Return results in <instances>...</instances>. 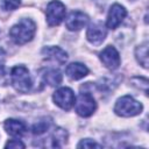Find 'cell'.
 <instances>
[{"label":"cell","instance_id":"5bb4252c","mask_svg":"<svg viewBox=\"0 0 149 149\" xmlns=\"http://www.w3.org/2000/svg\"><path fill=\"white\" fill-rule=\"evenodd\" d=\"M43 80L50 86H57L62 83V73L56 69H49L44 72Z\"/></svg>","mask_w":149,"mask_h":149},{"label":"cell","instance_id":"ba28073f","mask_svg":"<svg viewBox=\"0 0 149 149\" xmlns=\"http://www.w3.org/2000/svg\"><path fill=\"white\" fill-rule=\"evenodd\" d=\"M126 15H127L126 8L119 3H114L108 12L107 20H106V27L109 29L118 28L123 21V19L126 17Z\"/></svg>","mask_w":149,"mask_h":149},{"label":"cell","instance_id":"5b68a950","mask_svg":"<svg viewBox=\"0 0 149 149\" xmlns=\"http://www.w3.org/2000/svg\"><path fill=\"white\" fill-rule=\"evenodd\" d=\"M45 15L47 22L50 27L58 26L65 17V6L58 0H52L47 6Z\"/></svg>","mask_w":149,"mask_h":149},{"label":"cell","instance_id":"8992f818","mask_svg":"<svg viewBox=\"0 0 149 149\" xmlns=\"http://www.w3.org/2000/svg\"><path fill=\"white\" fill-rule=\"evenodd\" d=\"M52 99H54L55 104L58 107H61L62 109H64V111H70L73 107L74 101H76L74 93L69 87H61V88H58L54 93Z\"/></svg>","mask_w":149,"mask_h":149},{"label":"cell","instance_id":"ac0fdd59","mask_svg":"<svg viewBox=\"0 0 149 149\" xmlns=\"http://www.w3.org/2000/svg\"><path fill=\"white\" fill-rule=\"evenodd\" d=\"M20 0H0V8L2 10H14L20 6Z\"/></svg>","mask_w":149,"mask_h":149},{"label":"cell","instance_id":"8fae6325","mask_svg":"<svg viewBox=\"0 0 149 149\" xmlns=\"http://www.w3.org/2000/svg\"><path fill=\"white\" fill-rule=\"evenodd\" d=\"M42 55L45 59L63 65L68 61V54L59 47H45L42 50Z\"/></svg>","mask_w":149,"mask_h":149},{"label":"cell","instance_id":"52a82bcc","mask_svg":"<svg viewBox=\"0 0 149 149\" xmlns=\"http://www.w3.org/2000/svg\"><path fill=\"white\" fill-rule=\"evenodd\" d=\"M99 58L101 61V63L109 70H115L119 68L120 65V55L118 52V50L112 47V45H107L100 54H99Z\"/></svg>","mask_w":149,"mask_h":149},{"label":"cell","instance_id":"3957f363","mask_svg":"<svg viewBox=\"0 0 149 149\" xmlns=\"http://www.w3.org/2000/svg\"><path fill=\"white\" fill-rule=\"evenodd\" d=\"M142 104L135 100L130 95H123L119 98L115 102L114 106V112L123 118H129V116H135L142 112Z\"/></svg>","mask_w":149,"mask_h":149},{"label":"cell","instance_id":"9a60e30c","mask_svg":"<svg viewBox=\"0 0 149 149\" xmlns=\"http://www.w3.org/2000/svg\"><path fill=\"white\" fill-rule=\"evenodd\" d=\"M66 139H68V133L62 129V128H56L52 133V136H51V147H56V148H61L65 144L66 142Z\"/></svg>","mask_w":149,"mask_h":149},{"label":"cell","instance_id":"e0dca14e","mask_svg":"<svg viewBox=\"0 0 149 149\" xmlns=\"http://www.w3.org/2000/svg\"><path fill=\"white\" fill-rule=\"evenodd\" d=\"M51 125V121L49 119H43V120H40L37 121L33 128H31V132L34 135H37V136H41L42 134H44L45 132H48L49 127Z\"/></svg>","mask_w":149,"mask_h":149},{"label":"cell","instance_id":"7a4b0ae2","mask_svg":"<svg viewBox=\"0 0 149 149\" xmlns=\"http://www.w3.org/2000/svg\"><path fill=\"white\" fill-rule=\"evenodd\" d=\"M10 83L20 93H28L33 86L29 71L23 65H16L10 70Z\"/></svg>","mask_w":149,"mask_h":149},{"label":"cell","instance_id":"44dd1931","mask_svg":"<svg viewBox=\"0 0 149 149\" xmlns=\"http://www.w3.org/2000/svg\"><path fill=\"white\" fill-rule=\"evenodd\" d=\"M5 62H6V52L2 48H0V70L3 68Z\"/></svg>","mask_w":149,"mask_h":149},{"label":"cell","instance_id":"4fadbf2b","mask_svg":"<svg viewBox=\"0 0 149 149\" xmlns=\"http://www.w3.org/2000/svg\"><path fill=\"white\" fill-rule=\"evenodd\" d=\"M65 73L70 79L78 80V79H81L85 76H87L88 69L81 63H71V64H69L66 66Z\"/></svg>","mask_w":149,"mask_h":149},{"label":"cell","instance_id":"30bf717a","mask_svg":"<svg viewBox=\"0 0 149 149\" xmlns=\"http://www.w3.org/2000/svg\"><path fill=\"white\" fill-rule=\"evenodd\" d=\"M106 35H107V30L101 22L92 23L87 28V31H86L87 41L90 43H92L93 45H100L104 42Z\"/></svg>","mask_w":149,"mask_h":149},{"label":"cell","instance_id":"277c9868","mask_svg":"<svg viewBox=\"0 0 149 149\" xmlns=\"http://www.w3.org/2000/svg\"><path fill=\"white\" fill-rule=\"evenodd\" d=\"M74 106L77 114L83 118H87L92 115L97 109V102L93 95L88 92H81L78 95L77 101H74Z\"/></svg>","mask_w":149,"mask_h":149},{"label":"cell","instance_id":"d6986e66","mask_svg":"<svg viewBox=\"0 0 149 149\" xmlns=\"http://www.w3.org/2000/svg\"><path fill=\"white\" fill-rule=\"evenodd\" d=\"M93 147L101 148V146L99 143H97V142H94V141H92L90 139H85V140H83V141H80L78 143V148H93Z\"/></svg>","mask_w":149,"mask_h":149},{"label":"cell","instance_id":"7c38bea8","mask_svg":"<svg viewBox=\"0 0 149 149\" xmlns=\"http://www.w3.org/2000/svg\"><path fill=\"white\" fill-rule=\"evenodd\" d=\"M3 127L6 129V132L14 137H21L26 134L27 132V127L26 125L16 119H7L3 123Z\"/></svg>","mask_w":149,"mask_h":149},{"label":"cell","instance_id":"6da1fadb","mask_svg":"<svg viewBox=\"0 0 149 149\" xmlns=\"http://www.w3.org/2000/svg\"><path fill=\"white\" fill-rule=\"evenodd\" d=\"M36 26L30 19H21L9 30V36L15 44H24L33 40Z\"/></svg>","mask_w":149,"mask_h":149},{"label":"cell","instance_id":"2e32d148","mask_svg":"<svg viewBox=\"0 0 149 149\" xmlns=\"http://www.w3.org/2000/svg\"><path fill=\"white\" fill-rule=\"evenodd\" d=\"M135 56L137 62L144 68H148V42H144L143 44L139 45L135 50Z\"/></svg>","mask_w":149,"mask_h":149},{"label":"cell","instance_id":"9c48e42d","mask_svg":"<svg viewBox=\"0 0 149 149\" xmlns=\"http://www.w3.org/2000/svg\"><path fill=\"white\" fill-rule=\"evenodd\" d=\"M87 23H88V16L85 13L79 12V10L71 12L65 19V26L71 31L80 30L81 28L86 27Z\"/></svg>","mask_w":149,"mask_h":149},{"label":"cell","instance_id":"ffe728a7","mask_svg":"<svg viewBox=\"0 0 149 149\" xmlns=\"http://www.w3.org/2000/svg\"><path fill=\"white\" fill-rule=\"evenodd\" d=\"M6 148H24V144L20 140H10L7 142Z\"/></svg>","mask_w":149,"mask_h":149}]
</instances>
